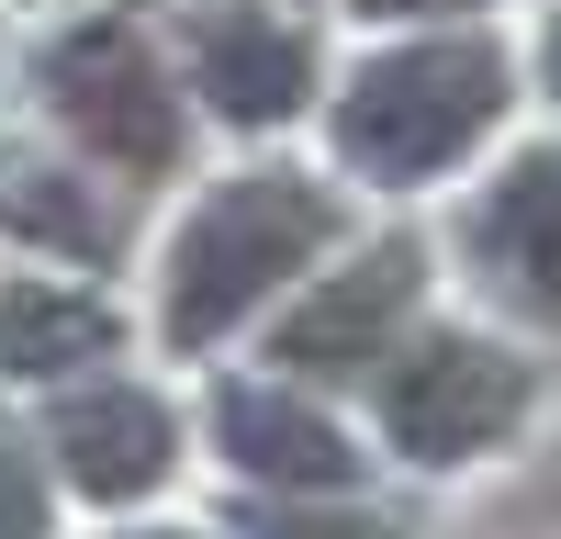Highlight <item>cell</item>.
Returning <instances> with one entry per match:
<instances>
[{"label":"cell","instance_id":"2","mask_svg":"<svg viewBox=\"0 0 561 539\" xmlns=\"http://www.w3.org/2000/svg\"><path fill=\"white\" fill-rule=\"evenodd\" d=\"M505 45L494 34H415L337 90V158L382 192H427L505 124Z\"/></svg>","mask_w":561,"mask_h":539},{"label":"cell","instance_id":"8","mask_svg":"<svg viewBox=\"0 0 561 539\" xmlns=\"http://www.w3.org/2000/svg\"><path fill=\"white\" fill-rule=\"evenodd\" d=\"M214 449L259 494H337V483H359V438L337 416H314L293 382H225L214 393Z\"/></svg>","mask_w":561,"mask_h":539},{"label":"cell","instance_id":"16","mask_svg":"<svg viewBox=\"0 0 561 539\" xmlns=\"http://www.w3.org/2000/svg\"><path fill=\"white\" fill-rule=\"evenodd\" d=\"M124 539H203V528H124Z\"/></svg>","mask_w":561,"mask_h":539},{"label":"cell","instance_id":"10","mask_svg":"<svg viewBox=\"0 0 561 539\" xmlns=\"http://www.w3.org/2000/svg\"><path fill=\"white\" fill-rule=\"evenodd\" d=\"M124 348V314L102 293H68V282H0V371L12 382H68L90 359Z\"/></svg>","mask_w":561,"mask_h":539},{"label":"cell","instance_id":"13","mask_svg":"<svg viewBox=\"0 0 561 539\" xmlns=\"http://www.w3.org/2000/svg\"><path fill=\"white\" fill-rule=\"evenodd\" d=\"M0 539H45V472L12 427H0Z\"/></svg>","mask_w":561,"mask_h":539},{"label":"cell","instance_id":"4","mask_svg":"<svg viewBox=\"0 0 561 539\" xmlns=\"http://www.w3.org/2000/svg\"><path fill=\"white\" fill-rule=\"evenodd\" d=\"M45 102H57V124H68L102 169H124V180H169L180 147H192L180 79H169V57H158L135 23H79V34H57V57H45Z\"/></svg>","mask_w":561,"mask_h":539},{"label":"cell","instance_id":"15","mask_svg":"<svg viewBox=\"0 0 561 539\" xmlns=\"http://www.w3.org/2000/svg\"><path fill=\"white\" fill-rule=\"evenodd\" d=\"M539 68H550V90H561V23H550V45H539Z\"/></svg>","mask_w":561,"mask_h":539},{"label":"cell","instance_id":"3","mask_svg":"<svg viewBox=\"0 0 561 539\" xmlns=\"http://www.w3.org/2000/svg\"><path fill=\"white\" fill-rule=\"evenodd\" d=\"M528 404H539V371L505 337H483V326H438L404 359H382V438L404 461H427V472L505 449L528 427Z\"/></svg>","mask_w":561,"mask_h":539},{"label":"cell","instance_id":"9","mask_svg":"<svg viewBox=\"0 0 561 539\" xmlns=\"http://www.w3.org/2000/svg\"><path fill=\"white\" fill-rule=\"evenodd\" d=\"M472 248H483V270H494L528 314H550V326H561V147L517 158V169L483 192Z\"/></svg>","mask_w":561,"mask_h":539},{"label":"cell","instance_id":"1","mask_svg":"<svg viewBox=\"0 0 561 539\" xmlns=\"http://www.w3.org/2000/svg\"><path fill=\"white\" fill-rule=\"evenodd\" d=\"M337 180H314V169H237L225 192L192 203V225L169 237V270H158V326L180 348H214V337H237L248 314L270 293H293L304 270L337 248Z\"/></svg>","mask_w":561,"mask_h":539},{"label":"cell","instance_id":"5","mask_svg":"<svg viewBox=\"0 0 561 539\" xmlns=\"http://www.w3.org/2000/svg\"><path fill=\"white\" fill-rule=\"evenodd\" d=\"M415 303H427V248L382 237V248H359L337 282H314L293 314H280V359H293L304 382H359V371L393 359V337H404Z\"/></svg>","mask_w":561,"mask_h":539},{"label":"cell","instance_id":"6","mask_svg":"<svg viewBox=\"0 0 561 539\" xmlns=\"http://www.w3.org/2000/svg\"><path fill=\"white\" fill-rule=\"evenodd\" d=\"M192 90L225 113V124H293L314 102V34L293 12H270V0H237V12H203L192 23Z\"/></svg>","mask_w":561,"mask_h":539},{"label":"cell","instance_id":"14","mask_svg":"<svg viewBox=\"0 0 561 539\" xmlns=\"http://www.w3.org/2000/svg\"><path fill=\"white\" fill-rule=\"evenodd\" d=\"M370 23H415V12H483V0H359Z\"/></svg>","mask_w":561,"mask_h":539},{"label":"cell","instance_id":"12","mask_svg":"<svg viewBox=\"0 0 561 539\" xmlns=\"http://www.w3.org/2000/svg\"><path fill=\"white\" fill-rule=\"evenodd\" d=\"M259 539H404V528L370 517V506H293V494H270V506H259Z\"/></svg>","mask_w":561,"mask_h":539},{"label":"cell","instance_id":"7","mask_svg":"<svg viewBox=\"0 0 561 539\" xmlns=\"http://www.w3.org/2000/svg\"><path fill=\"white\" fill-rule=\"evenodd\" d=\"M57 472L90 494V506H135V494H158L180 472V416L147 382H102L90 371L57 404Z\"/></svg>","mask_w":561,"mask_h":539},{"label":"cell","instance_id":"11","mask_svg":"<svg viewBox=\"0 0 561 539\" xmlns=\"http://www.w3.org/2000/svg\"><path fill=\"white\" fill-rule=\"evenodd\" d=\"M0 225L34 237V248H57V259H113V248H124L113 203L90 192V180H68V169H23L12 192H0Z\"/></svg>","mask_w":561,"mask_h":539}]
</instances>
